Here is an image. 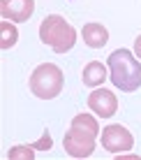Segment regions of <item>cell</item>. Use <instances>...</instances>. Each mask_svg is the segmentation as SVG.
<instances>
[{"label": "cell", "mask_w": 141, "mask_h": 160, "mask_svg": "<svg viewBox=\"0 0 141 160\" xmlns=\"http://www.w3.org/2000/svg\"><path fill=\"white\" fill-rule=\"evenodd\" d=\"M100 135V123L90 114H77L72 118V125L65 132V153L72 158H88L95 151V139Z\"/></svg>", "instance_id": "cell-1"}, {"label": "cell", "mask_w": 141, "mask_h": 160, "mask_svg": "<svg viewBox=\"0 0 141 160\" xmlns=\"http://www.w3.org/2000/svg\"><path fill=\"white\" fill-rule=\"evenodd\" d=\"M109 79L120 93H134L141 86V63L127 49H118L109 56Z\"/></svg>", "instance_id": "cell-2"}, {"label": "cell", "mask_w": 141, "mask_h": 160, "mask_svg": "<svg viewBox=\"0 0 141 160\" xmlns=\"http://www.w3.org/2000/svg\"><path fill=\"white\" fill-rule=\"evenodd\" d=\"M40 40L44 44H49L56 53L63 56V53H67L69 49L77 44V30H74V26L67 23L63 16L51 14V16H46V19L42 21V26H40Z\"/></svg>", "instance_id": "cell-3"}, {"label": "cell", "mask_w": 141, "mask_h": 160, "mask_svg": "<svg viewBox=\"0 0 141 160\" xmlns=\"http://www.w3.org/2000/svg\"><path fill=\"white\" fill-rule=\"evenodd\" d=\"M63 84H65V74L53 63L37 65L30 74V91L40 100H53V98H58L63 93Z\"/></svg>", "instance_id": "cell-4"}, {"label": "cell", "mask_w": 141, "mask_h": 160, "mask_svg": "<svg viewBox=\"0 0 141 160\" xmlns=\"http://www.w3.org/2000/svg\"><path fill=\"white\" fill-rule=\"evenodd\" d=\"M102 146L109 153H113V156H120V153H125L134 146V137L120 123H113V125H106L102 130Z\"/></svg>", "instance_id": "cell-5"}, {"label": "cell", "mask_w": 141, "mask_h": 160, "mask_svg": "<svg viewBox=\"0 0 141 160\" xmlns=\"http://www.w3.org/2000/svg\"><path fill=\"white\" fill-rule=\"evenodd\" d=\"M35 12V0H0V16L5 21L23 23Z\"/></svg>", "instance_id": "cell-6"}, {"label": "cell", "mask_w": 141, "mask_h": 160, "mask_svg": "<svg viewBox=\"0 0 141 160\" xmlns=\"http://www.w3.org/2000/svg\"><path fill=\"white\" fill-rule=\"evenodd\" d=\"M88 107L90 112H95L97 116L102 118H111L118 109V100L116 95L109 91V88H95L93 93L88 95Z\"/></svg>", "instance_id": "cell-7"}, {"label": "cell", "mask_w": 141, "mask_h": 160, "mask_svg": "<svg viewBox=\"0 0 141 160\" xmlns=\"http://www.w3.org/2000/svg\"><path fill=\"white\" fill-rule=\"evenodd\" d=\"M81 35H83V42L88 44L90 49H102L109 42V30L102 23H86L83 30H81Z\"/></svg>", "instance_id": "cell-8"}, {"label": "cell", "mask_w": 141, "mask_h": 160, "mask_svg": "<svg viewBox=\"0 0 141 160\" xmlns=\"http://www.w3.org/2000/svg\"><path fill=\"white\" fill-rule=\"evenodd\" d=\"M106 68L100 63V60H90L88 65L83 68V72H81V81H83V86H90V88H97L100 84H104L106 81Z\"/></svg>", "instance_id": "cell-9"}, {"label": "cell", "mask_w": 141, "mask_h": 160, "mask_svg": "<svg viewBox=\"0 0 141 160\" xmlns=\"http://www.w3.org/2000/svg\"><path fill=\"white\" fill-rule=\"evenodd\" d=\"M16 40H19V30H16L9 21H2V23H0V49H2V51L12 49L16 44Z\"/></svg>", "instance_id": "cell-10"}, {"label": "cell", "mask_w": 141, "mask_h": 160, "mask_svg": "<svg viewBox=\"0 0 141 160\" xmlns=\"http://www.w3.org/2000/svg\"><path fill=\"white\" fill-rule=\"evenodd\" d=\"M7 158L9 160H32L35 158V146H14V148H9V153H7Z\"/></svg>", "instance_id": "cell-11"}, {"label": "cell", "mask_w": 141, "mask_h": 160, "mask_svg": "<svg viewBox=\"0 0 141 160\" xmlns=\"http://www.w3.org/2000/svg\"><path fill=\"white\" fill-rule=\"evenodd\" d=\"M35 148H42V151H49V148L53 146V139H51V135H49V132H44V135L40 137V142H37V144H32Z\"/></svg>", "instance_id": "cell-12"}, {"label": "cell", "mask_w": 141, "mask_h": 160, "mask_svg": "<svg viewBox=\"0 0 141 160\" xmlns=\"http://www.w3.org/2000/svg\"><path fill=\"white\" fill-rule=\"evenodd\" d=\"M134 56L141 60V35L137 37V42H134Z\"/></svg>", "instance_id": "cell-13"}]
</instances>
